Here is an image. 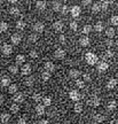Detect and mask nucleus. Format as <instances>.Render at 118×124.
Listing matches in <instances>:
<instances>
[{"mask_svg":"<svg viewBox=\"0 0 118 124\" xmlns=\"http://www.w3.org/2000/svg\"><path fill=\"white\" fill-rule=\"evenodd\" d=\"M85 59H86V61H87V63L89 64V66H95L96 63H97V61H99V56H97L96 54L92 53V52L86 53Z\"/></svg>","mask_w":118,"mask_h":124,"instance_id":"nucleus-1","label":"nucleus"},{"mask_svg":"<svg viewBox=\"0 0 118 124\" xmlns=\"http://www.w3.org/2000/svg\"><path fill=\"white\" fill-rule=\"evenodd\" d=\"M1 52L4 55H10L13 53V46L9 44H4L1 46Z\"/></svg>","mask_w":118,"mask_h":124,"instance_id":"nucleus-2","label":"nucleus"},{"mask_svg":"<svg viewBox=\"0 0 118 124\" xmlns=\"http://www.w3.org/2000/svg\"><path fill=\"white\" fill-rule=\"evenodd\" d=\"M66 55V52L63 48H57V49H55V52H54V58L59 59V60L64 59Z\"/></svg>","mask_w":118,"mask_h":124,"instance_id":"nucleus-3","label":"nucleus"},{"mask_svg":"<svg viewBox=\"0 0 118 124\" xmlns=\"http://www.w3.org/2000/svg\"><path fill=\"white\" fill-rule=\"evenodd\" d=\"M87 102H88V105H89V106L96 107V106H99V105H100V99L96 97L95 94H93L92 97L88 99V101H87Z\"/></svg>","mask_w":118,"mask_h":124,"instance_id":"nucleus-4","label":"nucleus"},{"mask_svg":"<svg viewBox=\"0 0 118 124\" xmlns=\"http://www.w3.org/2000/svg\"><path fill=\"white\" fill-rule=\"evenodd\" d=\"M69 12L71 13V16H72V17H74V18L78 17L79 15H80V7L77 6V5H74V6L71 7V9L69 10Z\"/></svg>","mask_w":118,"mask_h":124,"instance_id":"nucleus-5","label":"nucleus"},{"mask_svg":"<svg viewBox=\"0 0 118 124\" xmlns=\"http://www.w3.org/2000/svg\"><path fill=\"white\" fill-rule=\"evenodd\" d=\"M31 66L29 64V63H25V64H23L22 68H21V74L24 76H29L31 74Z\"/></svg>","mask_w":118,"mask_h":124,"instance_id":"nucleus-6","label":"nucleus"},{"mask_svg":"<svg viewBox=\"0 0 118 124\" xmlns=\"http://www.w3.org/2000/svg\"><path fill=\"white\" fill-rule=\"evenodd\" d=\"M24 100V95H23L22 92H16L14 93V97H13V101L16 102V103H20Z\"/></svg>","mask_w":118,"mask_h":124,"instance_id":"nucleus-7","label":"nucleus"},{"mask_svg":"<svg viewBox=\"0 0 118 124\" xmlns=\"http://www.w3.org/2000/svg\"><path fill=\"white\" fill-rule=\"evenodd\" d=\"M53 29L57 32H62L63 29H64V25H63V23L61 21H56V22L53 23Z\"/></svg>","mask_w":118,"mask_h":124,"instance_id":"nucleus-8","label":"nucleus"},{"mask_svg":"<svg viewBox=\"0 0 118 124\" xmlns=\"http://www.w3.org/2000/svg\"><path fill=\"white\" fill-rule=\"evenodd\" d=\"M33 30L36 31V32H44L45 30V24L44 23H41V22H37L33 24Z\"/></svg>","mask_w":118,"mask_h":124,"instance_id":"nucleus-9","label":"nucleus"},{"mask_svg":"<svg viewBox=\"0 0 118 124\" xmlns=\"http://www.w3.org/2000/svg\"><path fill=\"white\" fill-rule=\"evenodd\" d=\"M69 97H70L71 100H74V101H78L79 98H80V94L77 90H71L70 93H69Z\"/></svg>","mask_w":118,"mask_h":124,"instance_id":"nucleus-10","label":"nucleus"},{"mask_svg":"<svg viewBox=\"0 0 118 124\" xmlns=\"http://www.w3.org/2000/svg\"><path fill=\"white\" fill-rule=\"evenodd\" d=\"M21 39H22V37L18 35V33H13V35L10 36V40H12V43L14 45H18L21 43Z\"/></svg>","mask_w":118,"mask_h":124,"instance_id":"nucleus-11","label":"nucleus"},{"mask_svg":"<svg viewBox=\"0 0 118 124\" xmlns=\"http://www.w3.org/2000/svg\"><path fill=\"white\" fill-rule=\"evenodd\" d=\"M97 70L99 71H101V72H103V71H105V70H108V68H109V64L107 63L105 61H102V62H100L99 64H97Z\"/></svg>","mask_w":118,"mask_h":124,"instance_id":"nucleus-12","label":"nucleus"},{"mask_svg":"<svg viewBox=\"0 0 118 124\" xmlns=\"http://www.w3.org/2000/svg\"><path fill=\"white\" fill-rule=\"evenodd\" d=\"M117 86V79L116 78H110L107 83V89L108 90H112Z\"/></svg>","mask_w":118,"mask_h":124,"instance_id":"nucleus-13","label":"nucleus"},{"mask_svg":"<svg viewBox=\"0 0 118 124\" xmlns=\"http://www.w3.org/2000/svg\"><path fill=\"white\" fill-rule=\"evenodd\" d=\"M44 68H45V69H46L47 71H49V72H52V71L55 70V64H54V63H53L52 61H47L46 63H45Z\"/></svg>","mask_w":118,"mask_h":124,"instance_id":"nucleus-14","label":"nucleus"},{"mask_svg":"<svg viewBox=\"0 0 118 124\" xmlns=\"http://www.w3.org/2000/svg\"><path fill=\"white\" fill-rule=\"evenodd\" d=\"M115 33H116V31H115V29L112 27H109L105 29V36L108 37V38H112V37H115Z\"/></svg>","mask_w":118,"mask_h":124,"instance_id":"nucleus-15","label":"nucleus"},{"mask_svg":"<svg viewBox=\"0 0 118 124\" xmlns=\"http://www.w3.org/2000/svg\"><path fill=\"white\" fill-rule=\"evenodd\" d=\"M46 1H43V0H39V1H37L36 2V8L39 9V10H44L46 9Z\"/></svg>","mask_w":118,"mask_h":124,"instance_id":"nucleus-16","label":"nucleus"},{"mask_svg":"<svg viewBox=\"0 0 118 124\" xmlns=\"http://www.w3.org/2000/svg\"><path fill=\"white\" fill-rule=\"evenodd\" d=\"M79 45L83 46V47L88 46V45H89V38H88V37H81V38L79 39Z\"/></svg>","mask_w":118,"mask_h":124,"instance_id":"nucleus-17","label":"nucleus"},{"mask_svg":"<svg viewBox=\"0 0 118 124\" xmlns=\"http://www.w3.org/2000/svg\"><path fill=\"white\" fill-rule=\"evenodd\" d=\"M52 7H53V10H54V12H60V10H61L62 5H61L60 1L55 0V1H53L52 2Z\"/></svg>","mask_w":118,"mask_h":124,"instance_id":"nucleus-18","label":"nucleus"},{"mask_svg":"<svg viewBox=\"0 0 118 124\" xmlns=\"http://www.w3.org/2000/svg\"><path fill=\"white\" fill-rule=\"evenodd\" d=\"M0 84H1V86H9V84H10V78H9L8 76H2V78L0 80Z\"/></svg>","mask_w":118,"mask_h":124,"instance_id":"nucleus-19","label":"nucleus"},{"mask_svg":"<svg viewBox=\"0 0 118 124\" xmlns=\"http://www.w3.org/2000/svg\"><path fill=\"white\" fill-rule=\"evenodd\" d=\"M36 113L37 115H44L45 114V106L44 105H37L36 106Z\"/></svg>","mask_w":118,"mask_h":124,"instance_id":"nucleus-20","label":"nucleus"},{"mask_svg":"<svg viewBox=\"0 0 118 124\" xmlns=\"http://www.w3.org/2000/svg\"><path fill=\"white\" fill-rule=\"evenodd\" d=\"M79 76H80V72H79V70H77V69H71V70H69V77H70V78H78Z\"/></svg>","mask_w":118,"mask_h":124,"instance_id":"nucleus-21","label":"nucleus"},{"mask_svg":"<svg viewBox=\"0 0 118 124\" xmlns=\"http://www.w3.org/2000/svg\"><path fill=\"white\" fill-rule=\"evenodd\" d=\"M93 29L96 31V32H101V31L104 29V27H103V23L101 22V21H99V22H96L95 24H94V27H93Z\"/></svg>","mask_w":118,"mask_h":124,"instance_id":"nucleus-22","label":"nucleus"},{"mask_svg":"<svg viewBox=\"0 0 118 124\" xmlns=\"http://www.w3.org/2000/svg\"><path fill=\"white\" fill-rule=\"evenodd\" d=\"M9 120H10V115L7 114V113H4V114L0 115V121H1L2 123H8Z\"/></svg>","mask_w":118,"mask_h":124,"instance_id":"nucleus-23","label":"nucleus"},{"mask_svg":"<svg viewBox=\"0 0 118 124\" xmlns=\"http://www.w3.org/2000/svg\"><path fill=\"white\" fill-rule=\"evenodd\" d=\"M16 63L17 64H23L24 62H25V56L23 55V54H18V55H16Z\"/></svg>","mask_w":118,"mask_h":124,"instance_id":"nucleus-24","label":"nucleus"},{"mask_svg":"<svg viewBox=\"0 0 118 124\" xmlns=\"http://www.w3.org/2000/svg\"><path fill=\"white\" fill-rule=\"evenodd\" d=\"M100 7H101V10L105 12L108 9V7H109V1L108 0H102L100 2Z\"/></svg>","mask_w":118,"mask_h":124,"instance_id":"nucleus-25","label":"nucleus"},{"mask_svg":"<svg viewBox=\"0 0 118 124\" xmlns=\"http://www.w3.org/2000/svg\"><path fill=\"white\" fill-rule=\"evenodd\" d=\"M49 78H51V72L49 71H43L41 72V79L44 80V82H47V80H49Z\"/></svg>","mask_w":118,"mask_h":124,"instance_id":"nucleus-26","label":"nucleus"},{"mask_svg":"<svg viewBox=\"0 0 118 124\" xmlns=\"http://www.w3.org/2000/svg\"><path fill=\"white\" fill-rule=\"evenodd\" d=\"M18 91V86L16 84H9V87H8V92L14 94V93H16Z\"/></svg>","mask_w":118,"mask_h":124,"instance_id":"nucleus-27","label":"nucleus"},{"mask_svg":"<svg viewBox=\"0 0 118 124\" xmlns=\"http://www.w3.org/2000/svg\"><path fill=\"white\" fill-rule=\"evenodd\" d=\"M33 83H35V78L31 77V76H29V77L25 78V80H24V85H26V86H32Z\"/></svg>","mask_w":118,"mask_h":124,"instance_id":"nucleus-28","label":"nucleus"},{"mask_svg":"<svg viewBox=\"0 0 118 124\" xmlns=\"http://www.w3.org/2000/svg\"><path fill=\"white\" fill-rule=\"evenodd\" d=\"M16 29H17V30H24V29H25V22L22 21V20L17 21V22H16Z\"/></svg>","mask_w":118,"mask_h":124,"instance_id":"nucleus-29","label":"nucleus"},{"mask_svg":"<svg viewBox=\"0 0 118 124\" xmlns=\"http://www.w3.org/2000/svg\"><path fill=\"white\" fill-rule=\"evenodd\" d=\"M8 30V24L4 21H1L0 22V33H2V32H6V31Z\"/></svg>","mask_w":118,"mask_h":124,"instance_id":"nucleus-30","label":"nucleus"},{"mask_svg":"<svg viewBox=\"0 0 118 124\" xmlns=\"http://www.w3.org/2000/svg\"><path fill=\"white\" fill-rule=\"evenodd\" d=\"M74 113H81L83 111V105L81 103H79V102H77V103H74Z\"/></svg>","mask_w":118,"mask_h":124,"instance_id":"nucleus-31","label":"nucleus"},{"mask_svg":"<svg viewBox=\"0 0 118 124\" xmlns=\"http://www.w3.org/2000/svg\"><path fill=\"white\" fill-rule=\"evenodd\" d=\"M92 30H93V27L92 25H89V24H86V25H84L83 27V33L84 35H88Z\"/></svg>","mask_w":118,"mask_h":124,"instance_id":"nucleus-32","label":"nucleus"},{"mask_svg":"<svg viewBox=\"0 0 118 124\" xmlns=\"http://www.w3.org/2000/svg\"><path fill=\"white\" fill-rule=\"evenodd\" d=\"M116 107H117L116 101H115V100H111V101L108 102V106H107V108H108V110H114V109H116Z\"/></svg>","mask_w":118,"mask_h":124,"instance_id":"nucleus-33","label":"nucleus"},{"mask_svg":"<svg viewBox=\"0 0 118 124\" xmlns=\"http://www.w3.org/2000/svg\"><path fill=\"white\" fill-rule=\"evenodd\" d=\"M41 102L44 103L45 107H49L51 105H52V99L49 97H46V98H43V100H41Z\"/></svg>","mask_w":118,"mask_h":124,"instance_id":"nucleus-34","label":"nucleus"},{"mask_svg":"<svg viewBox=\"0 0 118 124\" xmlns=\"http://www.w3.org/2000/svg\"><path fill=\"white\" fill-rule=\"evenodd\" d=\"M93 118H94V121H95V122H97V123H102V122L104 121L105 117L103 115H101V114H96V115H94V117H93Z\"/></svg>","mask_w":118,"mask_h":124,"instance_id":"nucleus-35","label":"nucleus"},{"mask_svg":"<svg viewBox=\"0 0 118 124\" xmlns=\"http://www.w3.org/2000/svg\"><path fill=\"white\" fill-rule=\"evenodd\" d=\"M92 12L94 14H97L99 12H101V7H100V4H93L92 5Z\"/></svg>","mask_w":118,"mask_h":124,"instance_id":"nucleus-36","label":"nucleus"},{"mask_svg":"<svg viewBox=\"0 0 118 124\" xmlns=\"http://www.w3.org/2000/svg\"><path fill=\"white\" fill-rule=\"evenodd\" d=\"M8 70H9V72H10V74H14V75H16V74L18 72V67H16V66H14V64H12V66L8 67Z\"/></svg>","mask_w":118,"mask_h":124,"instance_id":"nucleus-37","label":"nucleus"},{"mask_svg":"<svg viewBox=\"0 0 118 124\" xmlns=\"http://www.w3.org/2000/svg\"><path fill=\"white\" fill-rule=\"evenodd\" d=\"M114 56V53L110 51V49H108V51H105L104 52V54H103V59L104 60H108V59H111Z\"/></svg>","mask_w":118,"mask_h":124,"instance_id":"nucleus-38","label":"nucleus"},{"mask_svg":"<svg viewBox=\"0 0 118 124\" xmlns=\"http://www.w3.org/2000/svg\"><path fill=\"white\" fill-rule=\"evenodd\" d=\"M10 111H12V113H14V114H16V113H18V111H20V107H18L17 103H14V105H12V106H10Z\"/></svg>","mask_w":118,"mask_h":124,"instance_id":"nucleus-39","label":"nucleus"},{"mask_svg":"<svg viewBox=\"0 0 118 124\" xmlns=\"http://www.w3.org/2000/svg\"><path fill=\"white\" fill-rule=\"evenodd\" d=\"M110 23H111L112 25H118V16L117 15H112V16L110 17Z\"/></svg>","mask_w":118,"mask_h":124,"instance_id":"nucleus-40","label":"nucleus"},{"mask_svg":"<svg viewBox=\"0 0 118 124\" xmlns=\"http://www.w3.org/2000/svg\"><path fill=\"white\" fill-rule=\"evenodd\" d=\"M38 40V36L36 35V33H31L30 36H29V41L30 43H36Z\"/></svg>","mask_w":118,"mask_h":124,"instance_id":"nucleus-41","label":"nucleus"},{"mask_svg":"<svg viewBox=\"0 0 118 124\" xmlns=\"http://www.w3.org/2000/svg\"><path fill=\"white\" fill-rule=\"evenodd\" d=\"M69 27H70V29H71L72 31H76L77 29H78V23L76 22V21H72V22H70Z\"/></svg>","mask_w":118,"mask_h":124,"instance_id":"nucleus-42","label":"nucleus"},{"mask_svg":"<svg viewBox=\"0 0 118 124\" xmlns=\"http://www.w3.org/2000/svg\"><path fill=\"white\" fill-rule=\"evenodd\" d=\"M69 10H70V9H69V7H68L66 5H63L61 7V13L63 14V15H66V14L69 13Z\"/></svg>","mask_w":118,"mask_h":124,"instance_id":"nucleus-43","label":"nucleus"},{"mask_svg":"<svg viewBox=\"0 0 118 124\" xmlns=\"http://www.w3.org/2000/svg\"><path fill=\"white\" fill-rule=\"evenodd\" d=\"M18 13H20V9L16 8V7H12L9 9V14H12V15H17Z\"/></svg>","mask_w":118,"mask_h":124,"instance_id":"nucleus-44","label":"nucleus"},{"mask_svg":"<svg viewBox=\"0 0 118 124\" xmlns=\"http://www.w3.org/2000/svg\"><path fill=\"white\" fill-rule=\"evenodd\" d=\"M76 85L78 86L79 89H84V87H85V83H84V80H80V79L76 80Z\"/></svg>","mask_w":118,"mask_h":124,"instance_id":"nucleus-45","label":"nucleus"},{"mask_svg":"<svg viewBox=\"0 0 118 124\" xmlns=\"http://www.w3.org/2000/svg\"><path fill=\"white\" fill-rule=\"evenodd\" d=\"M29 56H30L31 59H37V58H38V53L36 52L35 49H32V51H30V52H29Z\"/></svg>","mask_w":118,"mask_h":124,"instance_id":"nucleus-46","label":"nucleus"},{"mask_svg":"<svg viewBox=\"0 0 118 124\" xmlns=\"http://www.w3.org/2000/svg\"><path fill=\"white\" fill-rule=\"evenodd\" d=\"M33 100H35L36 102H38V103H39V102H41V100H43V98H41V95H40L39 93H37V94H35V95H33Z\"/></svg>","mask_w":118,"mask_h":124,"instance_id":"nucleus-47","label":"nucleus"},{"mask_svg":"<svg viewBox=\"0 0 118 124\" xmlns=\"http://www.w3.org/2000/svg\"><path fill=\"white\" fill-rule=\"evenodd\" d=\"M83 80L84 82H91V76L88 74H84L83 75Z\"/></svg>","mask_w":118,"mask_h":124,"instance_id":"nucleus-48","label":"nucleus"},{"mask_svg":"<svg viewBox=\"0 0 118 124\" xmlns=\"http://www.w3.org/2000/svg\"><path fill=\"white\" fill-rule=\"evenodd\" d=\"M105 45H107V46H108V47H111V46H112V45H114V41H112V40L110 39H107L105 40Z\"/></svg>","mask_w":118,"mask_h":124,"instance_id":"nucleus-49","label":"nucleus"},{"mask_svg":"<svg viewBox=\"0 0 118 124\" xmlns=\"http://www.w3.org/2000/svg\"><path fill=\"white\" fill-rule=\"evenodd\" d=\"M59 40H60V43L64 44V43H66V36H64V35H61L60 37H59Z\"/></svg>","mask_w":118,"mask_h":124,"instance_id":"nucleus-50","label":"nucleus"},{"mask_svg":"<svg viewBox=\"0 0 118 124\" xmlns=\"http://www.w3.org/2000/svg\"><path fill=\"white\" fill-rule=\"evenodd\" d=\"M81 2H83L84 6H88V5L92 2V0H81Z\"/></svg>","mask_w":118,"mask_h":124,"instance_id":"nucleus-51","label":"nucleus"},{"mask_svg":"<svg viewBox=\"0 0 118 124\" xmlns=\"http://www.w3.org/2000/svg\"><path fill=\"white\" fill-rule=\"evenodd\" d=\"M17 124H26V121L24 120V118H20V120L17 121Z\"/></svg>","mask_w":118,"mask_h":124,"instance_id":"nucleus-52","label":"nucleus"},{"mask_svg":"<svg viewBox=\"0 0 118 124\" xmlns=\"http://www.w3.org/2000/svg\"><path fill=\"white\" fill-rule=\"evenodd\" d=\"M4 101H5L4 95H2V94H0V105H2V103H4Z\"/></svg>","mask_w":118,"mask_h":124,"instance_id":"nucleus-53","label":"nucleus"},{"mask_svg":"<svg viewBox=\"0 0 118 124\" xmlns=\"http://www.w3.org/2000/svg\"><path fill=\"white\" fill-rule=\"evenodd\" d=\"M39 124H49V122H48L47 120H41L39 122Z\"/></svg>","mask_w":118,"mask_h":124,"instance_id":"nucleus-54","label":"nucleus"},{"mask_svg":"<svg viewBox=\"0 0 118 124\" xmlns=\"http://www.w3.org/2000/svg\"><path fill=\"white\" fill-rule=\"evenodd\" d=\"M8 2H10V4H16L17 2V0H7Z\"/></svg>","mask_w":118,"mask_h":124,"instance_id":"nucleus-55","label":"nucleus"},{"mask_svg":"<svg viewBox=\"0 0 118 124\" xmlns=\"http://www.w3.org/2000/svg\"><path fill=\"white\" fill-rule=\"evenodd\" d=\"M115 44H116V46H117V47H118V39L116 40V43H115Z\"/></svg>","mask_w":118,"mask_h":124,"instance_id":"nucleus-56","label":"nucleus"},{"mask_svg":"<svg viewBox=\"0 0 118 124\" xmlns=\"http://www.w3.org/2000/svg\"><path fill=\"white\" fill-rule=\"evenodd\" d=\"M2 1H4V0H0V4H1V2H2Z\"/></svg>","mask_w":118,"mask_h":124,"instance_id":"nucleus-57","label":"nucleus"},{"mask_svg":"<svg viewBox=\"0 0 118 124\" xmlns=\"http://www.w3.org/2000/svg\"><path fill=\"white\" fill-rule=\"evenodd\" d=\"M0 86H1V84H0Z\"/></svg>","mask_w":118,"mask_h":124,"instance_id":"nucleus-58","label":"nucleus"}]
</instances>
